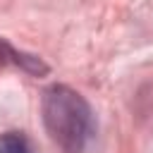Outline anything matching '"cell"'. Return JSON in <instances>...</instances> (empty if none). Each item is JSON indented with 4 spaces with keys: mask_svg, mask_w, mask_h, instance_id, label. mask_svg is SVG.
Listing matches in <instances>:
<instances>
[{
    "mask_svg": "<svg viewBox=\"0 0 153 153\" xmlns=\"http://www.w3.org/2000/svg\"><path fill=\"white\" fill-rule=\"evenodd\" d=\"M43 124L65 153H84L96 134L88 103L69 86H50L43 93Z\"/></svg>",
    "mask_w": 153,
    "mask_h": 153,
    "instance_id": "cell-1",
    "label": "cell"
},
{
    "mask_svg": "<svg viewBox=\"0 0 153 153\" xmlns=\"http://www.w3.org/2000/svg\"><path fill=\"white\" fill-rule=\"evenodd\" d=\"M0 153H33V146L22 131H5L0 134Z\"/></svg>",
    "mask_w": 153,
    "mask_h": 153,
    "instance_id": "cell-2",
    "label": "cell"
}]
</instances>
